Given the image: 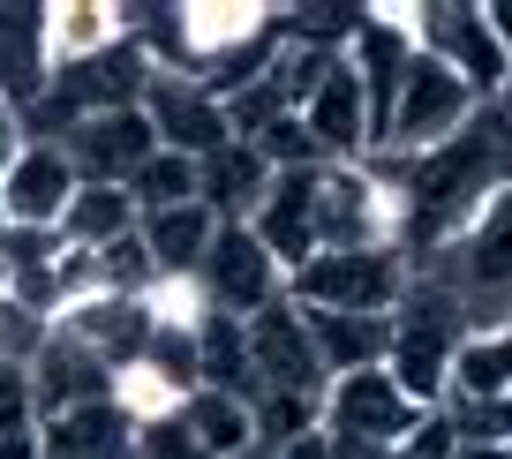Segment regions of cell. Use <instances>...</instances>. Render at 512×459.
Returning a JSON list of instances; mask_svg holds the SVG:
<instances>
[{"mask_svg": "<svg viewBox=\"0 0 512 459\" xmlns=\"http://www.w3.org/2000/svg\"><path fill=\"white\" fill-rule=\"evenodd\" d=\"M362 166L400 196V256L415 264V256L460 241L482 219V204L512 189V121L505 106H482L460 136L422 159H362Z\"/></svg>", "mask_w": 512, "mask_h": 459, "instance_id": "cell-1", "label": "cell"}, {"mask_svg": "<svg viewBox=\"0 0 512 459\" xmlns=\"http://www.w3.org/2000/svg\"><path fill=\"white\" fill-rule=\"evenodd\" d=\"M407 294V256L400 249H317L287 279L294 309H332V317H392Z\"/></svg>", "mask_w": 512, "mask_h": 459, "instance_id": "cell-2", "label": "cell"}, {"mask_svg": "<svg viewBox=\"0 0 512 459\" xmlns=\"http://www.w3.org/2000/svg\"><path fill=\"white\" fill-rule=\"evenodd\" d=\"M407 23H415V53H430L437 68H452L482 106H497V98L512 91V61H505V46H497L490 16H482V0H415Z\"/></svg>", "mask_w": 512, "mask_h": 459, "instance_id": "cell-3", "label": "cell"}, {"mask_svg": "<svg viewBox=\"0 0 512 459\" xmlns=\"http://www.w3.org/2000/svg\"><path fill=\"white\" fill-rule=\"evenodd\" d=\"M475 113H482V98L467 91L452 68H437L430 53H415V61H407V83H400V106H392V136H384L377 159H422V151L452 143Z\"/></svg>", "mask_w": 512, "mask_h": 459, "instance_id": "cell-4", "label": "cell"}, {"mask_svg": "<svg viewBox=\"0 0 512 459\" xmlns=\"http://www.w3.org/2000/svg\"><path fill=\"white\" fill-rule=\"evenodd\" d=\"M317 249H400V196L369 166L317 174Z\"/></svg>", "mask_w": 512, "mask_h": 459, "instance_id": "cell-5", "label": "cell"}, {"mask_svg": "<svg viewBox=\"0 0 512 459\" xmlns=\"http://www.w3.org/2000/svg\"><path fill=\"white\" fill-rule=\"evenodd\" d=\"M196 286H204L211 317H241V324L264 317L272 301H287V271H279V256L256 241V226H219V241H211Z\"/></svg>", "mask_w": 512, "mask_h": 459, "instance_id": "cell-6", "label": "cell"}, {"mask_svg": "<svg viewBox=\"0 0 512 459\" xmlns=\"http://www.w3.org/2000/svg\"><path fill=\"white\" fill-rule=\"evenodd\" d=\"M249 354H256V399L264 392H294V399H324L332 392V369L317 362L309 317L294 309V301H272L264 317H249Z\"/></svg>", "mask_w": 512, "mask_h": 459, "instance_id": "cell-7", "label": "cell"}, {"mask_svg": "<svg viewBox=\"0 0 512 459\" xmlns=\"http://www.w3.org/2000/svg\"><path fill=\"white\" fill-rule=\"evenodd\" d=\"M144 113H151L159 151H181V159H196V166H204L219 143H234L226 106L189 76V68H159V76H151V91H144Z\"/></svg>", "mask_w": 512, "mask_h": 459, "instance_id": "cell-8", "label": "cell"}, {"mask_svg": "<svg viewBox=\"0 0 512 459\" xmlns=\"http://www.w3.org/2000/svg\"><path fill=\"white\" fill-rule=\"evenodd\" d=\"M422 422V407L392 384V369H354V377H332L324 392V437H369V444H392Z\"/></svg>", "mask_w": 512, "mask_h": 459, "instance_id": "cell-9", "label": "cell"}, {"mask_svg": "<svg viewBox=\"0 0 512 459\" xmlns=\"http://www.w3.org/2000/svg\"><path fill=\"white\" fill-rule=\"evenodd\" d=\"M151 151H159V136H151V113L144 106L83 113V121L68 128V159H76V174L83 181H106V189H128Z\"/></svg>", "mask_w": 512, "mask_h": 459, "instance_id": "cell-10", "label": "cell"}, {"mask_svg": "<svg viewBox=\"0 0 512 459\" xmlns=\"http://www.w3.org/2000/svg\"><path fill=\"white\" fill-rule=\"evenodd\" d=\"M302 128H309V143H317L324 166H362L369 159V98H362V76H354L347 53L324 68L317 98L302 106Z\"/></svg>", "mask_w": 512, "mask_h": 459, "instance_id": "cell-11", "label": "cell"}, {"mask_svg": "<svg viewBox=\"0 0 512 459\" xmlns=\"http://www.w3.org/2000/svg\"><path fill=\"white\" fill-rule=\"evenodd\" d=\"M76 189H83V174L68 159V143H23V159L0 181V204H8V226H53L61 234Z\"/></svg>", "mask_w": 512, "mask_h": 459, "instance_id": "cell-12", "label": "cell"}, {"mask_svg": "<svg viewBox=\"0 0 512 459\" xmlns=\"http://www.w3.org/2000/svg\"><path fill=\"white\" fill-rule=\"evenodd\" d=\"M61 332L76 339V347H91L98 362L121 377V369H136L151 354V332H159V324H151L144 294H91V301H76L61 317Z\"/></svg>", "mask_w": 512, "mask_h": 459, "instance_id": "cell-13", "label": "cell"}, {"mask_svg": "<svg viewBox=\"0 0 512 459\" xmlns=\"http://www.w3.org/2000/svg\"><path fill=\"white\" fill-rule=\"evenodd\" d=\"M317 174L324 166H294V174H272V189H264V204H256V241L279 256V271H302L309 256H317Z\"/></svg>", "mask_w": 512, "mask_h": 459, "instance_id": "cell-14", "label": "cell"}, {"mask_svg": "<svg viewBox=\"0 0 512 459\" xmlns=\"http://www.w3.org/2000/svg\"><path fill=\"white\" fill-rule=\"evenodd\" d=\"M279 31V8H249V0H204V8H181V53H189V76H204L211 61H234V53L264 46Z\"/></svg>", "mask_w": 512, "mask_h": 459, "instance_id": "cell-15", "label": "cell"}, {"mask_svg": "<svg viewBox=\"0 0 512 459\" xmlns=\"http://www.w3.org/2000/svg\"><path fill=\"white\" fill-rule=\"evenodd\" d=\"M31 384H38V422H53V414H76V407H98V399H113V369L98 362L91 347H76L61 324H53L46 354L31 362Z\"/></svg>", "mask_w": 512, "mask_h": 459, "instance_id": "cell-16", "label": "cell"}, {"mask_svg": "<svg viewBox=\"0 0 512 459\" xmlns=\"http://www.w3.org/2000/svg\"><path fill=\"white\" fill-rule=\"evenodd\" d=\"M46 68L53 76H68V68L98 61V53H113L128 38L121 23V0H46Z\"/></svg>", "mask_w": 512, "mask_h": 459, "instance_id": "cell-17", "label": "cell"}, {"mask_svg": "<svg viewBox=\"0 0 512 459\" xmlns=\"http://www.w3.org/2000/svg\"><path fill=\"white\" fill-rule=\"evenodd\" d=\"M264 189H272V159L256 151V143H219L204 166H196V196L211 204V219L219 226H249L256 204H264Z\"/></svg>", "mask_w": 512, "mask_h": 459, "instance_id": "cell-18", "label": "cell"}, {"mask_svg": "<svg viewBox=\"0 0 512 459\" xmlns=\"http://www.w3.org/2000/svg\"><path fill=\"white\" fill-rule=\"evenodd\" d=\"M38 452L46 459H136V422L113 399H98V407L38 422Z\"/></svg>", "mask_w": 512, "mask_h": 459, "instance_id": "cell-19", "label": "cell"}, {"mask_svg": "<svg viewBox=\"0 0 512 459\" xmlns=\"http://www.w3.org/2000/svg\"><path fill=\"white\" fill-rule=\"evenodd\" d=\"M46 8H0V106H38L53 83L46 68Z\"/></svg>", "mask_w": 512, "mask_h": 459, "instance_id": "cell-20", "label": "cell"}, {"mask_svg": "<svg viewBox=\"0 0 512 459\" xmlns=\"http://www.w3.org/2000/svg\"><path fill=\"white\" fill-rule=\"evenodd\" d=\"M211 241H219L211 204H174V211H151L144 219V249H151V264H159V279H196Z\"/></svg>", "mask_w": 512, "mask_h": 459, "instance_id": "cell-21", "label": "cell"}, {"mask_svg": "<svg viewBox=\"0 0 512 459\" xmlns=\"http://www.w3.org/2000/svg\"><path fill=\"white\" fill-rule=\"evenodd\" d=\"M196 384L204 392H234L256 407V354H249V324L241 317H204L196 324Z\"/></svg>", "mask_w": 512, "mask_h": 459, "instance_id": "cell-22", "label": "cell"}, {"mask_svg": "<svg viewBox=\"0 0 512 459\" xmlns=\"http://www.w3.org/2000/svg\"><path fill=\"white\" fill-rule=\"evenodd\" d=\"M309 339H317V362L332 369V377H354V369H384V354H392V317H332V309H317V317H309Z\"/></svg>", "mask_w": 512, "mask_h": 459, "instance_id": "cell-23", "label": "cell"}, {"mask_svg": "<svg viewBox=\"0 0 512 459\" xmlns=\"http://www.w3.org/2000/svg\"><path fill=\"white\" fill-rule=\"evenodd\" d=\"M136 226H144V211H136V196H128V189L83 181L76 204H68V219H61V241H68V249H113V241H128Z\"/></svg>", "mask_w": 512, "mask_h": 459, "instance_id": "cell-24", "label": "cell"}, {"mask_svg": "<svg viewBox=\"0 0 512 459\" xmlns=\"http://www.w3.org/2000/svg\"><path fill=\"white\" fill-rule=\"evenodd\" d=\"M181 422L196 429V444H204L211 459H234V452L256 444V407L234 399V392H204V384H196V392L181 399Z\"/></svg>", "mask_w": 512, "mask_h": 459, "instance_id": "cell-25", "label": "cell"}, {"mask_svg": "<svg viewBox=\"0 0 512 459\" xmlns=\"http://www.w3.org/2000/svg\"><path fill=\"white\" fill-rule=\"evenodd\" d=\"M512 392V324L467 332L452 347V399H505Z\"/></svg>", "mask_w": 512, "mask_h": 459, "instance_id": "cell-26", "label": "cell"}, {"mask_svg": "<svg viewBox=\"0 0 512 459\" xmlns=\"http://www.w3.org/2000/svg\"><path fill=\"white\" fill-rule=\"evenodd\" d=\"M128 196H136V211H174V204H204L196 196V159H181V151H151L144 166H136V181H128Z\"/></svg>", "mask_w": 512, "mask_h": 459, "instance_id": "cell-27", "label": "cell"}, {"mask_svg": "<svg viewBox=\"0 0 512 459\" xmlns=\"http://www.w3.org/2000/svg\"><path fill=\"white\" fill-rule=\"evenodd\" d=\"M317 429H324V399H294V392L256 399V444H264V452H287V444L317 437Z\"/></svg>", "mask_w": 512, "mask_h": 459, "instance_id": "cell-28", "label": "cell"}, {"mask_svg": "<svg viewBox=\"0 0 512 459\" xmlns=\"http://www.w3.org/2000/svg\"><path fill=\"white\" fill-rule=\"evenodd\" d=\"M46 294H53V317H68L76 301L106 294V256H98V249H61L53 271H46Z\"/></svg>", "mask_w": 512, "mask_h": 459, "instance_id": "cell-29", "label": "cell"}, {"mask_svg": "<svg viewBox=\"0 0 512 459\" xmlns=\"http://www.w3.org/2000/svg\"><path fill=\"white\" fill-rule=\"evenodd\" d=\"M46 339H53V317L46 309H31V301H0V362H23L31 369L38 354H46Z\"/></svg>", "mask_w": 512, "mask_h": 459, "instance_id": "cell-30", "label": "cell"}, {"mask_svg": "<svg viewBox=\"0 0 512 459\" xmlns=\"http://www.w3.org/2000/svg\"><path fill=\"white\" fill-rule=\"evenodd\" d=\"M445 422L460 444H512V392L505 399H445Z\"/></svg>", "mask_w": 512, "mask_h": 459, "instance_id": "cell-31", "label": "cell"}, {"mask_svg": "<svg viewBox=\"0 0 512 459\" xmlns=\"http://www.w3.org/2000/svg\"><path fill=\"white\" fill-rule=\"evenodd\" d=\"M136 459H211L204 444H196V429L174 414H159V422H136Z\"/></svg>", "mask_w": 512, "mask_h": 459, "instance_id": "cell-32", "label": "cell"}, {"mask_svg": "<svg viewBox=\"0 0 512 459\" xmlns=\"http://www.w3.org/2000/svg\"><path fill=\"white\" fill-rule=\"evenodd\" d=\"M8 429H38V384L23 362H0V437Z\"/></svg>", "mask_w": 512, "mask_h": 459, "instance_id": "cell-33", "label": "cell"}, {"mask_svg": "<svg viewBox=\"0 0 512 459\" xmlns=\"http://www.w3.org/2000/svg\"><path fill=\"white\" fill-rule=\"evenodd\" d=\"M452 452H460V437H452L445 407H437V414H422V422L407 429V437L392 444V452H384V459H452Z\"/></svg>", "mask_w": 512, "mask_h": 459, "instance_id": "cell-34", "label": "cell"}, {"mask_svg": "<svg viewBox=\"0 0 512 459\" xmlns=\"http://www.w3.org/2000/svg\"><path fill=\"white\" fill-rule=\"evenodd\" d=\"M23 143H31V136H23V113H16V106H0V181H8V166L23 159Z\"/></svg>", "mask_w": 512, "mask_h": 459, "instance_id": "cell-35", "label": "cell"}, {"mask_svg": "<svg viewBox=\"0 0 512 459\" xmlns=\"http://www.w3.org/2000/svg\"><path fill=\"white\" fill-rule=\"evenodd\" d=\"M324 452H332V459H384V444H369V437H324Z\"/></svg>", "mask_w": 512, "mask_h": 459, "instance_id": "cell-36", "label": "cell"}, {"mask_svg": "<svg viewBox=\"0 0 512 459\" xmlns=\"http://www.w3.org/2000/svg\"><path fill=\"white\" fill-rule=\"evenodd\" d=\"M0 459H46L38 452V429H8V437H0Z\"/></svg>", "mask_w": 512, "mask_h": 459, "instance_id": "cell-37", "label": "cell"}, {"mask_svg": "<svg viewBox=\"0 0 512 459\" xmlns=\"http://www.w3.org/2000/svg\"><path fill=\"white\" fill-rule=\"evenodd\" d=\"M279 459H332V452H324V429H317V437H302V444H287Z\"/></svg>", "mask_w": 512, "mask_h": 459, "instance_id": "cell-38", "label": "cell"}, {"mask_svg": "<svg viewBox=\"0 0 512 459\" xmlns=\"http://www.w3.org/2000/svg\"><path fill=\"white\" fill-rule=\"evenodd\" d=\"M452 459H512V444H460Z\"/></svg>", "mask_w": 512, "mask_h": 459, "instance_id": "cell-39", "label": "cell"}, {"mask_svg": "<svg viewBox=\"0 0 512 459\" xmlns=\"http://www.w3.org/2000/svg\"><path fill=\"white\" fill-rule=\"evenodd\" d=\"M8 294H16V271H8V256H0V301H8Z\"/></svg>", "mask_w": 512, "mask_h": 459, "instance_id": "cell-40", "label": "cell"}, {"mask_svg": "<svg viewBox=\"0 0 512 459\" xmlns=\"http://www.w3.org/2000/svg\"><path fill=\"white\" fill-rule=\"evenodd\" d=\"M234 459H279V452H264V444H249V452H234Z\"/></svg>", "mask_w": 512, "mask_h": 459, "instance_id": "cell-41", "label": "cell"}, {"mask_svg": "<svg viewBox=\"0 0 512 459\" xmlns=\"http://www.w3.org/2000/svg\"><path fill=\"white\" fill-rule=\"evenodd\" d=\"M0 241H8V204H0Z\"/></svg>", "mask_w": 512, "mask_h": 459, "instance_id": "cell-42", "label": "cell"}, {"mask_svg": "<svg viewBox=\"0 0 512 459\" xmlns=\"http://www.w3.org/2000/svg\"><path fill=\"white\" fill-rule=\"evenodd\" d=\"M497 106H505V121H512V91H505V98H497Z\"/></svg>", "mask_w": 512, "mask_h": 459, "instance_id": "cell-43", "label": "cell"}]
</instances>
